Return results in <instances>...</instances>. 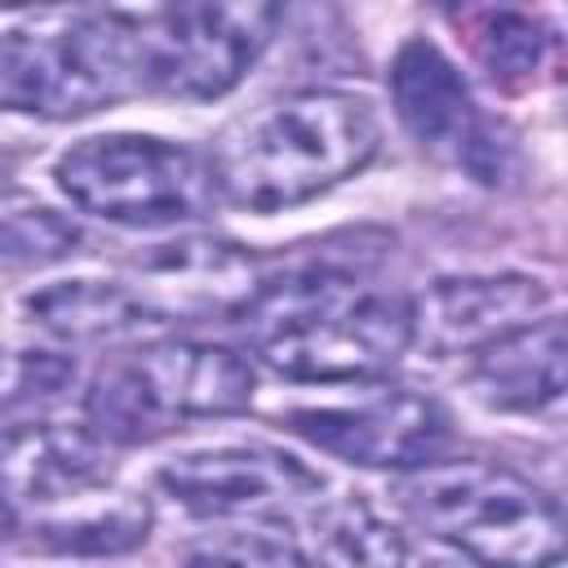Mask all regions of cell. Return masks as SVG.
<instances>
[{"label": "cell", "mask_w": 568, "mask_h": 568, "mask_svg": "<svg viewBox=\"0 0 568 568\" xmlns=\"http://www.w3.org/2000/svg\"><path fill=\"white\" fill-rule=\"evenodd\" d=\"M235 324L280 377L364 382L413 346V297L364 288L337 266H306L266 280Z\"/></svg>", "instance_id": "cell-1"}, {"label": "cell", "mask_w": 568, "mask_h": 568, "mask_svg": "<svg viewBox=\"0 0 568 568\" xmlns=\"http://www.w3.org/2000/svg\"><path fill=\"white\" fill-rule=\"evenodd\" d=\"M377 151V115L342 89H302L235 120L209 164L217 195L248 213H280L355 178Z\"/></svg>", "instance_id": "cell-2"}, {"label": "cell", "mask_w": 568, "mask_h": 568, "mask_svg": "<svg viewBox=\"0 0 568 568\" xmlns=\"http://www.w3.org/2000/svg\"><path fill=\"white\" fill-rule=\"evenodd\" d=\"M399 510L484 568H555L568 559V506L493 462H430L395 484Z\"/></svg>", "instance_id": "cell-3"}, {"label": "cell", "mask_w": 568, "mask_h": 568, "mask_svg": "<svg viewBox=\"0 0 568 568\" xmlns=\"http://www.w3.org/2000/svg\"><path fill=\"white\" fill-rule=\"evenodd\" d=\"M142 89V22L129 13H44L0 49L9 111L71 120Z\"/></svg>", "instance_id": "cell-4"}, {"label": "cell", "mask_w": 568, "mask_h": 568, "mask_svg": "<svg viewBox=\"0 0 568 568\" xmlns=\"http://www.w3.org/2000/svg\"><path fill=\"white\" fill-rule=\"evenodd\" d=\"M253 399V368L217 342H155L93 377L89 430L111 444H151L191 417H231Z\"/></svg>", "instance_id": "cell-5"}, {"label": "cell", "mask_w": 568, "mask_h": 568, "mask_svg": "<svg viewBox=\"0 0 568 568\" xmlns=\"http://www.w3.org/2000/svg\"><path fill=\"white\" fill-rule=\"evenodd\" d=\"M58 186L93 217L120 226H173L213 213V164L178 142L142 133H102L75 142L58 160Z\"/></svg>", "instance_id": "cell-6"}, {"label": "cell", "mask_w": 568, "mask_h": 568, "mask_svg": "<svg viewBox=\"0 0 568 568\" xmlns=\"http://www.w3.org/2000/svg\"><path fill=\"white\" fill-rule=\"evenodd\" d=\"M142 84L209 102L231 93L244 71L262 58L271 44V31L280 22L275 4H248V0H204V4H169L155 13H142Z\"/></svg>", "instance_id": "cell-7"}, {"label": "cell", "mask_w": 568, "mask_h": 568, "mask_svg": "<svg viewBox=\"0 0 568 568\" xmlns=\"http://www.w3.org/2000/svg\"><path fill=\"white\" fill-rule=\"evenodd\" d=\"M390 102L399 124L435 155L462 164L479 182H501L510 142L497 138V129L479 115L462 71L444 58L439 44L413 36L399 44L390 62Z\"/></svg>", "instance_id": "cell-8"}, {"label": "cell", "mask_w": 568, "mask_h": 568, "mask_svg": "<svg viewBox=\"0 0 568 568\" xmlns=\"http://www.w3.org/2000/svg\"><path fill=\"white\" fill-rule=\"evenodd\" d=\"M284 426L306 444H315L320 453H333L351 466H373V470L430 466L448 439L444 408L430 395H417L404 386L373 390L355 404L293 408L284 413Z\"/></svg>", "instance_id": "cell-9"}, {"label": "cell", "mask_w": 568, "mask_h": 568, "mask_svg": "<svg viewBox=\"0 0 568 568\" xmlns=\"http://www.w3.org/2000/svg\"><path fill=\"white\" fill-rule=\"evenodd\" d=\"M160 488L195 515L280 510L320 493V475L275 448H204L160 466Z\"/></svg>", "instance_id": "cell-10"}, {"label": "cell", "mask_w": 568, "mask_h": 568, "mask_svg": "<svg viewBox=\"0 0 568 568\" xmlns=\"http://www.w3.org/2000/svg\"><path fill=\"white\" fill-rule=\"evenodd\" d=\"M546 288L532 275H453L413 297V346L426 355H475L479 346L532 324Z\"/></svg>", "instance_id": "cell-11"}, {"label": "cell", "mask_w": 568, "mask_h": 568, "mask_svg": "<svg viewBox=\"0 0 568 568\" xmlns=\"http://www.w3.org/2000/svg\"><path fill=\"white\" fill-rule=\"evenodd\" d=\"M138 293L164 315V324L182 315H209L226 311L231 320L248 306V297L262 288L253 257L240 244L186 235L173 244H155L138 262Z\"/></svg>", "instance_id": "cell-12"}, {"label": "cell", "mask_w": 568, "mask_h": 568, "mask_svg": "<svg viewBox=\"0 0 568 568\" xmlns=\"http://www.w3.org/2000/svg\"><path fill=\"white\" fill-rule=\"evenodd\" d=\"M111 462L89 426L67 422H13L4 435V493L9 510L53 506L102 488Z\"/></svg>", "instance_id": "cell-13"}, {"label": "cell", "mask_w": 568, "mask_h": 568, "mask_svg": "<svg viewBox=\"0 0 568 568\" xmlns=\"http://www.w3.org/2000/svg\"><path fill=\"white\" fill-rule=\"evenodd\" d=\"M466 386L497 413H532L568 395V315L524 324L470 355Z\"/></svg>", "instance_id": "cell-14"}, {"label": "cell", "mask_w": 568, "mask_h": 568, "mask_svg": "<svg viewBox=\"0 0 568 568\" xmlns=\"http://www.w3.org/2000/svg\"><path fill=\"white\" fill-rule=\"evenodd\" d=\"M27 315L36 328L62 342H111V337H129L164 324V315L138 288L106 284V280H62L49 288H36L27 297Z\"/></svg>", "instance_id": "cell-15"}, {"label": "cell", "mask_w": 568, "mask_h": 568, "mask_svg": "<svg viewBox=\"0 0 568 568\" xmlns=\"http://www.w3.org/2000/svg\"><path fill=\"white\" fill-rule=\"evenodd\" d=\"M315 568H408V546L364 497H342L315 515Z\"/></svg>", "instance_id": "cell-16"}, {"label": "cell", "mask_w": 568, "mask_h": 568, "mask_svg": "<svg viewBox=\"0 0 568 568\" xmlns=\"http://www.w3.org/2000/svg\"><path fill=\"white\" fill-rule=\"evenodd\" d=\"M31 546L53 555H124L146 541L151 532V501L138 493H120L111 506L75 510L71 519H44L31 528Z\"/></svg>", "instance_id": "cell-17"}, {"label": "cell", "mask_w": 568, "mask_h": 568, "mask_svg": "<svg viewBox=\"0 0 568 568\" xmlns=\"http://www.w3.org/2000/svg\"><path fill=\"white\" fill-rule=\"evenodd\" d=\"M182 568H311L302 546L280 524H231L200 532L182 550Z\"/></svg>", "instance_id": "cell-18"}, {"label": "cell", "mask_w": 568, "mask_h": 568, "mask_svg": "<svg viewBox=\"0 0 568 568\" xmlns=\"http://www.w3.org/2000/svg\"><path fill=\"white\" fill-rule=\"evenodd\" d=\"M470 40H475L479 67L497 84H524L541 67L546 44H550L546 27L532 13H519V9H488V13H479Z\"/></svg>", "instance_id": "cell-19"}, {"label": "cell", "mask_w": 568, "mask_h": 568, "mask_svg": "<svg viewBox=\"0 0 568 568\" xmlns=\"http://www.w3.org/2000/svg\"><path fill=\"white\" fill-rule=\"evenodd\" d=\"M9 266H49L80 248V226L44 204L9 195L4 204V235H0Z\"/></svg>", "instance_id": "cell-20"}, {"label": "cell", "mask_w": 568, "mask_h": 568, "mask_svg": "<svg viewBox=\"0 0 568 568\" xmlns=\"http://www.w3.org/2000/svg\"><path fill=\"white\" fill-rule=\"evenodd\" d=\"M71 386H75V359L71 355H58V351H13L9 377H4L9 417H18L22 408L58 404Z\"/></svg>", "instance_id": "cell-21"}, {"label": "cell", "mask_w": 568, "mask_h": 568, "mask_svg": "<svg viewBox=\"0 0 568 568\" xmlns=\"http://www.w3.org/2000/svg\"><path fill=\"white\" fill-rule=\"evenodd\" d=\"M417 568H484V564H475V559H466V555H430V559H422Z\"/></svg>", "instance_id": "cell-22"}]
</instances>
